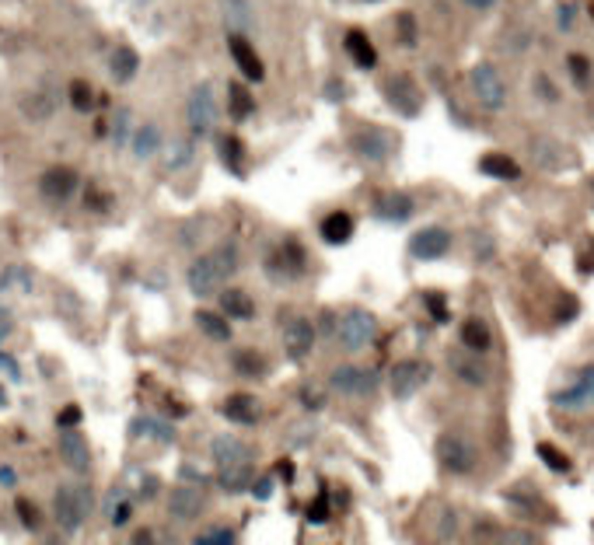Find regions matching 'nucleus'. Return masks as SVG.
<instances>
[{
	"label": "nucleus",
	"instance_id": "f257e3e1",
	"mask_svg": "<svg viewBox=\"0 0 594 545\" xmlns=\"http://www.w3.org/2000/svg\"><path fill=\"white\" fill-rule=\"evenodd\" d=\"M238 266H241L238 245L235 242H221V245H213L210 252H203V255H197V259L189 262V269H186V287H189V293L199 297V301L217 297V293L224 291V284L238 273Z\"/></svg>",
	"mask_w": 594,
	"mask_h": 545
},
{
	"label": "nucleus",
	"instance_id": "f03ea898",
	"mask_svg": "<svg viewBox=\"0 0 594 545\" xmlns=\"http://www.w3.org/2000/svg\"><path fill=\"white\" fill-rule=\"evenodd\" d=\"M91 514V490L84 483H63L53 493V517L63 535H78Z\"/></svg>",
	"mask_w": 594,
	"mask_h": 545
},
{
	"label": "nucleus",
	"instance_id": "7ed1b4c3",
	"mask_svg": "<svg viewBox=\"0 0 594 545\" xmlns=\"http://www.w3.org/2000/svg\"><path fill=\"white\" fill-rule=\"evenodd\" d=\"M332 339L347 350V353H360L378 339V318L367 308H347L343 315H336V333Z\"/></svg>",
	"mask_w": 594,
	"mask_h": 545
},
{
	"label": "nucleus",
	"instance_id": "20e7f679",
	"mask_svg": "<svg viewBox=\"0 0 594 545\" xmlns=\"http://www.w3.org/2000/svg\"><path fill=\"white\" fill-rule=\"evenodd\" d=\"M217 120H221V105H217V91L213 84H197L189 91V102H186V123H189V136L193 140H203L217 129Z\"/></svg>",
	"mask_w": 594,
	"mask_h": 545
},
{
	"label": "nucleus",
	"instance_id": "39448f33",
	"mask_svg": "<svg viewBox=\"0 0 594 545\" xmlns=\"http://www.w3.org/2000/svg\"><path fill=\"white\" fill-rule=\"evenodd\" d=\"M475 444L462 434H440L437 437V465L448 475H473L475 472Z\"/></svg>",
	"mask_w": 594,
	"mask_h": 545
},
{
	"label": "nucleus",
	"instance_id": "423d86ee",
	"mask_svg": "<svg viewBox=\"0 0 594 545\" xmlns=\"http://www.w3.org/2000/svg\"><path fill=\"white\" fill-rule=\"evenodd\" d=\"M350 147H354L356 158H364L371 165H385L398 151V136L389 133V129H381V126H360L350 136Z\"/></svg>",
	"mask_w": 594,
	"mask_h": 545
},
{
	"label": "nucleus",
	"instance_id": "0eeeda50",
	"mask_svg": "<svg viewBox=\"0 0 594 545\" xmlns=\"http://www.w3.org/2000/svg\"><path fill=\"white\" fill-rule=\"evenodd\" d=\"M378 388V371L364 367V364H339L329 375V392L347 395V399H364Z\"/></svg>",
	"mask_w": 594,
	"mask_h": 545
},
{
	"label": "nucleus",
	"instance_id": "6e6552de",
	"mask_svg": "<svg viewBox=\"0 0 594 545\" xmlns=\"http://www.w3.org/2000/svg\"><path fill=\"white\" fill-rule=\"evenodd\" d=\"M469 81H473V95L479 98L482 109L500 112V109L507 105V84H504L500 70H497L493 63H475L473 74H469Z\"/></svg>",
	"mask_w": 594,
	"mask_h": 545
},
{
	"label": "nucleus",
	"instance_id": "1a4fd4ad",
	"mask_svg": "<svg viewBox=\"0 0 594 545\" xmlns=\"http://www.w3.org/2000/svg\"><path fill=\"white\" fill-rule=\"evenodd\" d=\"M385 102L396 109L398 116L413 120V116H420V109H423V91L416 87L413 78H406V74H392V78L385 81Z\"/></svg>",
	"mask_w": 594,
	"mask_h": 545
},
{
	"label": "nucleus",
	"instance_id": "9d476101",
	"mask_svg": "<svg viewBox=\"0 0 594 545\" xmlns=\"http://www.w3.org/2000/svg\"><path fill=\"white\" fill-rule=\"evenodd\" d=\"M318 343V329L312 318H294L287 329H283V357L290 364H305L312 357Z\"/></svg>",
	"mask_w": 594,
	"mask_h": 545
},
{
	"label": "nucleus",
	"instance_id": "9b49d317",
	"mask_svg": "<svg viewBox=\"0 0 594 545\" xmlns=\"http://www.w3.org/2000/svg\"><path fill=\"white\" fill-rule=\"evenodd\" d=\"M427 377H431V367L423 360H398L389 375V392H392V399L406 402L427 384Z\"/></svg>",
	"mask_w": 594,
	"mask_h": 545
},
{
	"label": "nucleus",
	"instance_id": "f8f14e48",
	"mask_svg": "<svg viewBox=\"0 0 594 545\" xmlns=\"http://www.w3.org/2000/svg\"><path fill=\"white\" fill-rule=\"evenodd\" d=\"M210 458L221 468H252V444L241 441L235 434H217L210 444Z\"/></svg>",
	"mask_w": 594,
	"mask_h": 545
},
{
	"label": "nucleus",
	"instance_id": "ddd939ff",
	"mask_svg": "<svg viewBox=\"0 0 594 545\" xmlns=\"http://www.w3.org/2000/svg\"><path fill=\"white\" fill-rule=\"evenodd\" d=\"M451 252V231L440 227V224H431V227H420L413 238H409V255L420 259V262H434V259H444Z\"/></svg>",
	"mask_w": 594,
	"mask_h": 545
},
{
	"label": "nucleus",
	"instance_id": "4468645a",
	"mask_svg": "<svg viewBox=\"0 0 594 545\" xmlns=\"http://www.w3.org/2000/svg\"><path fill=\"white\" fill-rule=\"evenodd\" d=\"M448 367H451L455 381L465 384V388H486L489 384V364L479 353L455 350V353H448Z\"/></svg>",
	"mask_w": 594,
	"mask_h": 545
},
{
	"label": "nucleus",
	"instance_id": "2eb2a0df",
	"mask_svg": "<svg viewBox=\"0 0 594 545\" xmlns=\"http://www.w3.org/2000/svg\"><path fill=\"white\" fill-rule=\"evenodd\" d=\"M553 402L563 409H594V364L581 367L566 388L556 392Z\"/></svg>",
	"mask_w": 594,
	"mask_h": 545
},
{
	"label": "nucleus",
	"instance_id": "dca6fc26",
	"mask_svg": "<svg viewBox=\"0 0 594 545\" xmlns=\"http://www.w3.org/2000/svg\"><path fill=\"white\" fill-rule=\"evenodd\" d=\"M56 455H60V461H63L74 475H88V472H91V444H88V437L78 434V430H60Z\"/></svg>",
	"mask_w": 594,
	"mask_h": 545
},
{
	"label": "nucleus",
	"instance_id": "f3484780",
	"mask_svg": "<svg viewBox=\"0 0 594 545\" xmlns=\"http://www.w3.org/2000/svg\"><path fill=\"white\" fill-rule=\"evenodd\" d=\"M78 186H80L78 171L67 165L46 168L39 178V193L49 200V203H67V200L78 193Z\"/></svg>",
	"mask_w": 594,
	"mask_h": 545
},
{
	"label": "nucleus",
	"instance_id": "a211bd4d",
	"mask_svg": "<svg viewBox=\"0 0 594 545\" xmlns=\"http://www.w3.org/2000/svg\"><path fill=\"white\" fill-rule=\"evenodd\" d=\"M130 437H133V441H155V444H175V441H179V430H175L172 419L140 413V417L130 419Z\"/></svg>",
	"mask_w": 594,
	"mask_h": 545
},
{
	"label": "nucleus",
	"instance_id": "6ab92c4d",
	"mask_svg": "<svg viewBox=\"0 0 594 545\" xmlns=\"http://www.w3.org/2000/svg\"><path fill=\"white\" fill-rule=\"evenodd\" d=\"M221 413L228 423H235V426H255L259 419H263V402L252 395V392H235V395H228L224 402H221Z\"/></svg>",
	"mask_w": 594,
	"mask_h": 545
},
{
	"label": "nucleus",
	"instance_id": "aec40b11",
	"mask_svg": "<svg viewBox=\"0 0 594 545\" xmlns=\"http://www.w3.org/2000/svg\"><path fill=\"white\" fill-rule=\"evenodd\" d=\"M168 514L175 517V521H197L199 514L206 510V497H203V490H197V486H175L172 493H168Z\"/></svg>",
	"mask_w": 594,
	"mask_h": 545
},
{
	"label": "nucleus",
	"instance_id": "412c9836",
	"mask_svg": "<svg viewBox=\"0 0 594 545\" xmlns=\"http://www.w3.org/2000/svg\"><path fill=\"white\" fill-rule=\"evenodd\" d=\"M228 49H231V56H235L238 70H241V78L245 81H263L266 78V67H263V56L255 53V45L245 39V36H228Z\"/></svg>",
	"mask_w": 594,
	"mask_h": 545
},
{
	"label": "nucleus",
	"instance_id": "4be33fe9",
	"mask_svg": "<svg viewBox=\"0 0 594 545\" xmlns=\"http://www.w3.org/2000/svg\"><path fill=\"white\" fill-rule=\"evenodd\" d=\"M221 18L231 29V36H252V29L259 25L255 18V4L252 0H221Z\"/></svg>",
	"mask_w": 594,
	"mask_h": 545
},
{
	"label": "nucleus",
	"instance_id": "5701e85b",
	"mask_svg": "<svg viewBox=\"0 0 594 545\" xmlns=\"http://www.w3.org/2000/svg\"><path fill=\"white\" fill-rule=\"evenodd\" d=\"M217 297H221V315H224L228 322H252L255 311H259L255 301H252V293L241 291V287H224Z\"/></svg>",
	"mask_w": 594,
	"mask_h": 545
},
{
	"label": "nucleus",
	"instance_id": "b1692460",
	"mask_svg": "<svg viewBox=\"0 0 594 545\" xmlns=\"http://www.w3.org/2000/svg\"><path fill=\"white\" fill-rule=\"evenodd\" d=\"M161 147H164V136H161L158 123L137 126V129H133V136H130V151H133V158H137V161H151V158H158Z\"/></svg>",
	"mask_w": 594,
	"mask_h": 545
},
{
	"label": "nucleus",
	"instance_id": "393cba45",
	"mask_svg": "<svg viewBox=\"0 0 594 545\" xmlns=\"http://www.w3.org/2000/svg\"><path fill=\"white\" fill-rule=\"evenodd\" d=\"M413 213H416V203H413V196H406V193H385V196L374 203V217L385 220V224H406Z\"/></svg>",
	"mask_w": 594,
	"mask_h": 545
},
{
	"label": "nucleus",
	"instance_id": "a878e982",
	"mask_svg": "<svg viewBox=\"0 0 594 545\" xmlns=\"http://www.w3.org/2000/svg\"><path fill=\"white\" fill-rule=\"evenodd\" d=\"M318 235L325 245H347L354 238V217L347 210H332L322 224H318Z\"/></svg>",
	"mask_w": 594,
	"mask_h": 545
},
{
	"label": "nucleus",
	"instance_id": "bb28decb",
	"mask_svg": "<svg viewBox=\"0 0 594 545\" xmlns=\"http://www.w3.org/2000/svg\"><path fill=\"white\" fill-rule=\"evenodd\" d=\"M140 70V53L133 45H116L109 56V74L116 84H130Z\"/></svg>",
	"mask_w": 594,
	"mask_h": 545
},
{
	"label": "nucleus",
	"instance_id": "cd10ccee",
	"mask_svg": "<svg viewBox=\"0 0 594 545\" xmlns=\"http://www.w3.org/2000/svg\"><path fill=\"white\" fill-rule=\"evenodd\" d=\"M193 326H197L206 339H213V343H228V339L235 335L231 333V322H228L221 311H213V308H199L197 315H193Z\"/></svg>",
	"mask_w": 594,
	"mask_h": 545
},
{
	"label": "nucleus",
	"instance_id": "c85d7f7f",
	"mask_svg": "<svg viewBox=\"0 0 594 545\" xmlns=\"http://www.w3.org/2000/svg\"><path fill=\"white\" fill-rule=\"evenodd\" d=\"M347 53H350V60H354L360 70H374L378 67V49L371 45V39H367V32H360V29H350L347 32Z\"/></svg>",
	"mask_w": 594,
	"mask_h": 545
},
{
	"label": "nucleus",
	"instance_id": "c756f323",
	"mask_svg": "<svg viewBox=\"0 0 594 545\" xmlns=\"http://www.w3.org/2000/svg\"><path fill=\"white\" fill-rule=\"evenodd\" d=\"M493 346V333H489V326L482 322V318H465V326H462V350H469V353H486Z\"/></svg>",
	"mask_w": 594,
	"mask_h": 545
},
{
	"label": "nucleus",
	"instance_id": "7c9ffc66",
	"mask_svg": "<svg viewBox=\"0 0 594 545\" xmlns=\"http://www.w3.org/2000/svg\"><path fill=\"white\" fill-rule=\"evenodd\" d=\"M231 371H235L238 377L255 381V377L266 375V357H263L259 350H235V353H231Z\"/></svg>",
	"mask_w": 594,
	"mask_h": 545
},
{
	"label": "nucleus",
	"instance_id": "2f4dec72",
	"mask_svg": "<svg viewBox=\"0 0 594 545\" xmlns=\"http://www.w3.org/2000/svg\"><path fill=\"white\" fill-rule=\"evenodd\" d=\"M53 109H56V95H49V91H32V95L21 102V112H25L32 123H46V120L53 116Z\"/></svg>",
	"mask_w": 594,
	"mask_h": 545
},
{
	"label": "nucleus",
	"instance_id": "473e14b6",
	"mask_svg": "<svg viewBox=\"0 0 594 545\" xmlns=\"http://www.w3.org/2000/svg\"><path fill=\"white\" fill-rule=\"evenodd\" d=\"M193 158H197V144H193V140H172L164 168H168V171H182V168L193 165Z\"/></svg>",
	"mask_w": 594,
	"mask_h": 545
},
{
	"label": "nucleus",
	"instance_id": "72a5a7b5",
	"mask_svg": "<svg viewBox=\"0 0 594 545\" xmlns=\"http://www.w3.org/2000/svg\"><path fill=\"white\" fill-rule=\"evenodd\" d=\"M252 479H255L252 468H221L217 472V483H221L224 493H245L252 486Z\"/></svg>",
	"mask_w": 594,
	"mask_h": 545
},
{
	"label": "nucleus",
	"instance_id": "f704fd0d",
	"mask_svg": "<svg viewBox=\"0 0 594 545\" xmlns=\"http://www.w3.org/2000/svg\"><path fill=\"white\" fill-rule=\"evenodd\" d=\"M221 161L231 168L238 178H245V147L238 136H221Z\"/></svg>",
	"mask_w": 594,
	"mask_h": 545
},
{
	"label": "nucleus",
	"instance_id": "c9c22d12",
	"mask_svg": "<svg viewBox=\"0 0 594 545\" xmlns=\"http://www.w3.org/2000/svg\"><path fill=\"white\" fill-rule=\"evenodd\" d=\"M228 105H231V116H235L238 123L241 120H248L252 116V109H255V98L241 87V84H228Z\"/></svg>",
	"mask_w": 594,
	"mask_h": 545
},
{
	"label": "nucleus",
	"instance_id": "e433bc0d",
	"mask_svg": "<svg viewBox=\"0 0 594 545\" xmlns=\"http://www.w3.org/2000/svg\"><path fill=\"white\" fill-rule=\"evenodd\" d=\"M479 168H482L486 175H493V178H517V175H521V168H517L507 154H486V158L479 161Z\"/></svg>",
	"mask_w": 594,
	"mask_h": 545
},
{
	"label": "nucleus",
	"instance_id": "4c0bfd02",
	"mask_svg": "<svg viewBox=\"0 0 594 545\" xmlns=\"http://www.w3.org/2000/svg\"><path fill=\"white\" fill-rule=\"evenodd\" d=\"M32 269H25V266H7L4 273H0V287H7V291H21L29 293L32 291Z\"/></svg>",
	"mask_w": 594,
	"mask_h": 545
},
{
	"label": "nucleus",
	"instance_id": "58836bf2",
	"mask_svg": "<svg viewBox=\"0 0 594 545\" xmlns=\"http://www.w3.org/2000/svg\"><path fill=\"white\" fill-rule=\"evenodd\" d=\"M130 136H133V116H130V109H116V116H113V147H126L130 144Z\"/></svg>",
	"mask_w": 594,
	"mask_h": 545
},
{
	"label": "nucleus",
	"instance_id": "ea45409f",
	"mask_svg": "<svg viewBox=\"0 0 594 545\" xmlns=\"http://www.w3.org/2000/svg\"><path fill=\"white\" fill-rule=\"evenodd\" d=\"M189 545H235V532H231L228 524H213V528L199 532Z\"/></svg>",
	"mask_w": 594,
	"mask_h": 545
},
{
	"label": "nucleus",
	"instance_id": "a19ab883",
	"mask_svg": "<svg viewBox=\"0 0 594 545\" xmlns=\"http://www.w3.org/2000/svg\"><path fill=\"white\" fill-rule=\"evenodd\" d=\"M158 493H161V479L155 475V472H144V475H140V483H137V500L151 503Z\"/></svg>",
	"mask_w": 594,
	"mask_h": 545
},
{
	"label": "nucleus",
	"instance_id": "79ce46f5",
	"mask_svg": "<svg viewBox=\"0 0 594 545\" xmlns=\"http://www.w3.org/2000/svg\"><path fill=\"white\" fill-rule=\"evenodd\" d=\"M91 102H95V95H91V87L84 81H74L71 84V105L78 109V112H88L91 109Z\"/></svg>",
	"mask_w": 594,
	"mask_h": 545
},
{
	"label": "nucleus",
	"instance_id": "37998d69",
	"mask_svg": "<svg viewBox=\"0 0 594 545\" xmlns=\"http://www.w3.org/2000/svg\"><path fill=\"white\" fill-rule=\"evenodd\" d=\"M497 545H539V539H535L528 528H504Z\"/></svg>",
	"mask_w": 594,
	"mask_h": 545
},
{
	"label": "nucleus",
	"instance_id": "c03bdc74",
	"mask_svg": "<svg viewBox=\"0 0 594 545\" xmlns=\"http://www.w3.org/2000/svg\"><path fill=\"white\" fill-rule=\"evenodd\" d=\"M179 479H182V486H197V490H203V486H210V475H203L197 465H179Z\"/></svg>",
	"mask_w": 594,
	"mask_h": 545
},
{
	"label": "nucleus",
	"instance_id": "a18cd8bd",
	"mask_svg": "<svg viewBox=\"0 0 594 545\" xmlns=\"http://www.w3.org/2000/svg\"><path fill=\"white\" fill-rule=\"evenodd\" d=\"M273 490H277L273 475H255V479H252V486H248V493H252L255 500H270V497H273Z\"/></svg>",
	"mask_w": 594,
	"mask_h": 545
},
{
	"label": "nucleus",
	"instance_id": "49530a36",
	"mask_svg": "<svg viewBox=\"0 0 594 545\" xmlns=\"http://www.w3.org/2000/svg\"><path fill=\"white\" fill-rule=\"evenodd\" d=\"M437 528H440V532H437L440 539H455V535H458V514H455V510H440Z\"/></svg>",
	"mask_w": 594,
	"mask_h": 545
},
{
	"label": "nucleus",
	"instance_id": "de8ad7c7",
	"mask_svg": "<svg viewBox=\"0 0 594 545\" xmlns=\"http://www.w3.org/2000/svg\"><path fill=\"white\" fill-rule=\"evenodd\" d=\"M80 423V406H63L60 413H56V426L60 430H74Z\"/></svg>",
	"mask_w": 594,
	"mask_h": 545
},
{
	"label": "nucleus",
	"instance_id": "09e8293b",
	"mask_svg": "<svg viewBox=\"0 0 594 545\" xmlns=\"http://www.w3.org/2000/svg\"><path fill=\"white\" fill-rule=\"evenodd\" d=\"M130 514H133V500L119 497V507H116V510H113V528H122V524L130 521Z\"/></svg>",
	"mask_w": 594,
	"mask_h": 545
},
{
	"label": "nucleus",
	"instance_id": "8fccbe9b",
	"mask_svg": "<svg viewBox=\"0 0 594 545\" xmlns=\"http://www.w3.org/2000/svg\"><path fill=\"white\" fill-rule=\"evenodd\" d=\"M18 514L25 517V528H29V532H36V528H39V514H36V507H29L25 497L18 500Z\"/></svg>",
	"mask_w": 594,
	"mask_h": 545
},
{
	"label": "nucleus",
	"instance_id": "3c124183",
	"mask_svg": "<svg viewBox=\"0 0 594 545\" xmlns=\"http://www.w3.org/2000/svg\"><path fill=\"white\" fill-rule=\"evenodd\" d=\"M130 545H158V532H155L151 524H144V528H137V532H133Z\"/></svg>",
	"mask_w": 594,
	"mask_h": 545
},
{
	"label": "nucleus",
	"instance_id": "603ef678",
	"mask_svg": "<svg viewBox=\"0 0 594 545\" xmlns=\"http://www.w3.org/2000/svg\"><path fill=\"white\" fill-rule=\"evenodd\" d=\"M0 371L11 377V381H21V367H18V364H14V357H11V353H4V350H0Z\"/></svg>",
	"mask_w": 594,
	"mask_h": 545
},
{
	"label": "nucleus",
	"instance_id": "864d4df0",
	"mask_svg": "<svg viewBox=\"0 0 594 545\" xmlns=\"http://www.w3.org/2000/svg\"><path fill=\"white\" fill-rule=\"evenodd\" d=\"M301 402H305V409L318 413V409L325 406V395H322V392H308V384H305V392H301Z\"/></svg>",
	"mask_w": 594,
	"mask_h": 545
},
{
	"label": "nucleus",
	"instance_id": "5fc2aeb1",
	"mask_svg": "<svg viewBox=\"0 0 594 545\" xmlns=\"http://www.w3.org/2000/svg\"><path fill=\"white\" fill-rule=\"evenodd\" d=\"M570 74H573L577 81H588V74H591L588 60H584V56H570Z\"/></svg>",
	"mask_w": 594,
	"mask_h": 545
},
{
	"label": "nucleus",
	"instance_id": "6e6d98bb",
	"mask_svg": "<svg viewBox=\"0 0 594 545\" xmlns=\"http://www.w3.org/2000/svg\"><path fill=\"white\" fill-rule=\"evenodd\" d=\"M11 333H14V315H11V308L0 304V343H4Z\"/></svg>",
	"mask_w": 594,
	"mask_h": 545
},
{
	"label": "nucleus",
	"instance_id": "4d7b16f0",
	"mask_svg": "<svg viewBox=\"0 0 594 545\" xmlns=\"http://www.w3.org/2000/svg\"><path fill=\"white\" fill-rule=\"evenodd\" d=\"M539 455H542L546 461H553L559 472H566V468H570V465H566V458H563V455H559L556 448H546V444H542V448H539Z\"/></svg>",
	"mask_w": 594,
	"mask_h": 545
},
{
	"label": "nucleus",
	"instance_id": "13d9d810",
	"mask_svg": "<svg viewBox=\"0 0 594 545\" xmlns=\"http://www.w3.org/2000/svg\"><path fill=\"white\" fill-rule=\"evenodd\" d=\"M325 98H329V102H343V98H347V84L329 81V87H325Z\"/></svg>",
	"mask_w": 594,
	"mask_h": 545
},
{
	"label": "nucleus",
	"instance_id": "bf43d9fd",
	"mask_svg": "<svg viewBox=\"0 0 594 545\" xmlns=\"http://www.w3.org/2000/svg\"><path fill=\"white\" fill-rule=\"evenodd\" d=\"M0 486H4V490L18 486V472H14V465H0Z\"/></svg>",
	"mask_w": 594,
	"mask_h": 545
},
{
	"label": "nucleus",
	"instance_id": "052dcab7",
	"mask_svg": "<svg viewBox=\"0 0 594 545\" xmlns=\"http://www.w3.org/2000/svg\"><path fill=\"white\" fill-rule=\"evenodd\" d=\"M539 95H542V98H549V102H556V98H559V95H556V84L546 81V78H539Z\"/></svg>",
	"mask_w": 594,
	"mask_h": 545
},
{
	"label": "nucleus",
	"instance_id": "680f3d73",
	"mask_svg": "<svg viewBox=\"0 0 594 545\" xmlns=\"http://www.w3.org/2000/svg\"><path fill=\"white\" fill-rule=\"evenodd\" d=\"M465 4H469L473 11H489V7L497 4V0H465Z\"/></svg>",
	"mask_w": 594,
	"mask_h": 545
}]
</instances>
